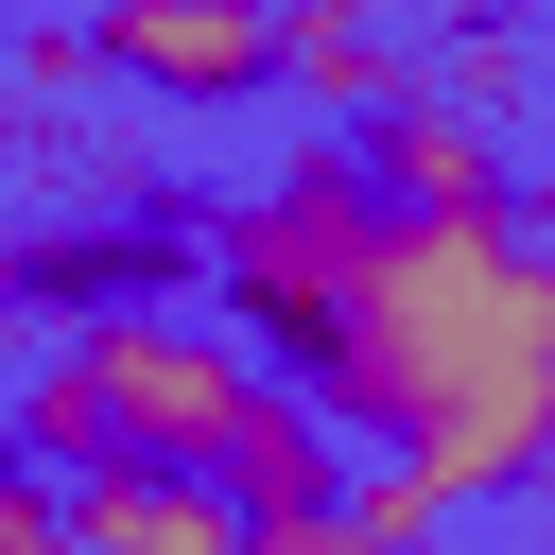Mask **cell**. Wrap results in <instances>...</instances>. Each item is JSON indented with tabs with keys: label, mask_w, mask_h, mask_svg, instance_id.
Instances as JSON below:
<instances>
[{
	"label": "cell",
	"mask_w": 555,
	"mask_h": 555,
	"mask_svg": "<svg viewBox=\"0 0 555 555\" xmlns=\"http://www.w3.org/2000/svg\"><path fill=\"white\" fill-rule=\"evenodd\" d=\"M0 555H87L69 486H52V468H17V451H0Z\"/></svg>",
	"instance_id": "9"
},
{
	"label": "cell",
	"mask_w": 555,
	"mask_h": 555,
	"mask_svg": "<svg viewBox=\"0 0 555 555\" xmlns=\"http://www.w3.org/2000/svg\"><path fill=\"white\" fill-rule=\"evenodd\" d=\"M278 35H295V0H104V69H139L173 104L278 87Z\"/></svg>",
	"instance_id": "4"
},
{
	"label": "cell",
	"mask_w": 555,
	"mask_h": 555,
	"mask_svg": "<svg viewBox=\"0 0 555 555\" xmlns=\"http://www.w3.org/2000/svg\"><path fill=\"white\" fill-rule=\"evenodd\" d=\"M69 520H87V555H260V520L208 468H104V486H69Z\"/></svg>",
	"instance_id": "5"
},
{
	"label": "cell",
	"mask_w": 555,
	"mask_h": 555,
	"mask_svg": "<svg viewBox=\"0 0 555 555\" xmlns=\"http://www.w3.org/2000/svg\"><path fill=\"white\" fill-rule=\"evenodd\" d=\"M278 87H312V104H347V121H382L416 69L382 52V0H295V35H278Z\"/></svg>",
	"instance_id": "7"
},
{
	"label": "cell",
	"mask_w": 555,
	"mask_h": 555,
	"mask_svg": "<svg viewBox=\"0 0 555 555\" xmlns=\"http://www.w3.org/2000/svg\"><path fill=\"white\" fill-rule=\"evenodd\" d=\"M434 520H451V503H434L416 468H382V451H364V486H347V538H364V555H434Z\"/></svg>",
	"instance_id": "8"
},
{
	"label": "cell",
	"mask_w": 555,
	"mask_h": 555,
	"mask_svg": "<svg viewBox=\"0 0 555 555\" xmlns=\"http://www.w3.org/2000/svg\"><path fill=\"white\" fill-rule=\"evenodd\" d=\"M382 17H399V0H382Z\"/></svg>",
	"instance_id": "10"
},
{
	"label": "cell",
	"mask_w": 555,
	"mask_h": 555,
	"mask_svg": "<svg viewBox=\"0 0 555 555\" xmlns=\"http://www.w3.org/2000/svg\"><path fill=\"white\" fill-rule=\"evenodd\" d=\"M364 156H382V191H399V208H503L486 121H468V104H434V87H399V104L364 121Z\"/></svg>",
	"instance_id": "6"
},
{
	"label": "cell",
	"mask_w": 555,
	"mask_h": 555,
	"mask_svg": "<svg viewBox=\"0 0 555 555\" xmlns=\"http://www.w3.org/2000/svg\"><path fill=\"white\" fill-rule=\"evenodd\" d=\"M382 225H399V191H382V156H364V139L278 156V173L208 225V295H225V330H243V347H278V364L312 382V347H330V312L364 295Z\"/></svg>",
	"instance_id": "3"
},
{
	"label": "cell",
	"mask_w": 555,
	"mask_h": 555,
	"mask_svg": "<svg viewBox=\"0 0 555 555\" xmlns=\"http://www.w3.org/2000/svg\"><path fill=\"white\" fill-rule=\"evenodd\" d=\"M278 382H260V347L225 330V312H87L52 364H35V399L0 416V451L17 468H52V486H104V468H208L225 486V451H243V416H260Z\"/></svg>",
	"instance_id": "2"
},
{
	"label": "cell",
	"mask_w": 555,
	"mask_h": 555,
	"mask_svg": "<svg viewBox=\"0 0 555 555\" xmlns=\"http://www.w3.org/2000/svg\"><path fill=\"white\" fill-rule=\"evenodd\" d=\"M312 399L434 503L538 486L555 468V260L503 208H399L364 295L312 347Z\"/></svg>",
	"instance_id": "1"
}]
</instances>
